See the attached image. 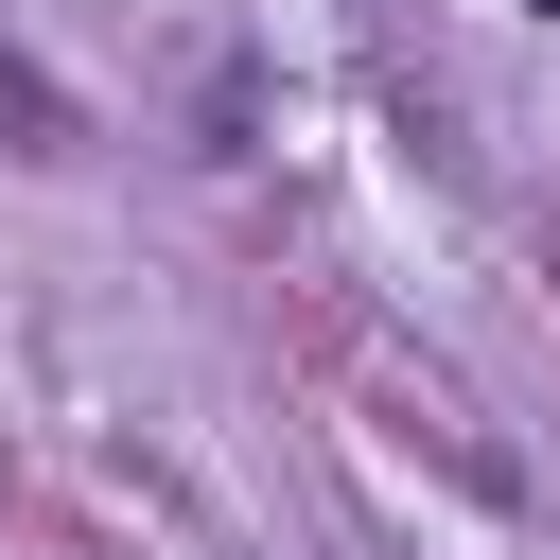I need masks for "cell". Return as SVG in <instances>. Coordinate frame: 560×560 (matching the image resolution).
Masks as SVG:
<instances>
[{"label": "cell", "instance_id": "7a4b0ae2", "mask_svg": "<svg viewBox=\"0 0 560 560\" xmlns=\"http://www.w3.org/2000/svg\"><path fill=\"white\" fill-rule=\"evenodd\" d=\"M525 18H560V0H525Z\"/></svg>", "mask_w": 560, "mask_h": 560}, {"label": "cell", "instance_id": "6da1fadb", "mask_svg": "<svg viewBox=\"0 0 560 560\" xmlns=\"http://www.w3.org/2000/svg\"><path fill=\"white\" fill-rule=\"evenodd\" d=\"M0 140H18V158H88V105H70L18 35H0Z\"/></svg>", "mask_w": 560, "mask_h": 560}]
</instances>
